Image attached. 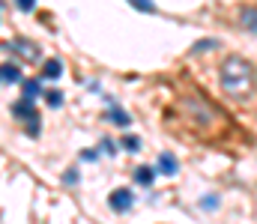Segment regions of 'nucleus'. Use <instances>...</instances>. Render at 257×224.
I'll use <instances>...</instances> for the list:
<instances>
[{
	"label": "nucleus",
	"instance_id": "f257e3e1",
	"mask_svg": "<svg viewBox=\"0 0 257 224\" xmlns=\"http://www.w3.org/2000/svg\"><path fill=\"white\" fill-rule=\"evenodd\" d=\"M221 84H224V90H227L230 96L242 99V96H248L251 87H254V72H251V66H248L242 57H227L224 66H221Z\"/></svg>",
	"mask_w": 257,
	"mask_h": 224
},
{
	"label": "nucleus",
	"instance_id": "f03ea898",
	"mask_svg": "<svg viewBox=\"0 0 257 224\" xmlns=\"http://www.w3.org/2000/svg\"><path fill=\"white\" fill-rule=\"evenodd\" d=\"M12 117H15V120H27V123H39L33 99H18V102L12 105Z\"/></svg>",
	"mask_w": 257,
	"mask_h": 224
},
{
	"label": "nucleus",
	"instance_id": "7ed1b4c3",
	"mask_svg": "<svg viewBox=\"0 0 257 224\" xmlns=\"http://www.w3.org/2000/svg\"><path fill=\"white\" fill-rule=\"evenodd\" d=\"M132 203H135V197H132L128 188H117V191H111V197H108V206H111L114 212H126Z\"/></svg>",
	"mask_w": 257,
	"mask_h": 224
},
{
	"label": "nucleus",
	"instance_id": "20e7f679",
	"mask_svg": "<svg viewBox=\"0 0 257 224\" xmlns=\"http://www.w3.org/2000/svg\"><path fill=\"white\" fill-rule=\"evenodd\" d=\"M183 105L189 108V114H192L200 126H212V120H215V117L209 114V108H206V105H200V102H194V99H186Z\"/></svg>",
	"mask_w": 257,
	"mask_h": 224
},
{
	"label": "nucleus",
	"instance_id": "39448f33",
	"mask_svg": "<svg viewBox=\"0 0 257 224\" xmlns=\"http://www.w3.org/2000/svg\"><path fill=\"white\" fill-rule=\"evenodd\" d=\"M6 48H12L15 54H21L24 60H36L39 57V48L36 45H30V42H24V39H15L12 45H6Z\"/></svg>",
	"mask_w": 257,
	"mask_h": 224
},
{
	"label": "nucleus",
	"instance_id": "423d86ee",
	"mask_svg": "<svg viewBox=\"0 0 257 224\" xmlns=\"http://www.w3.org/2000/svg\"><path fill=\"white\" fill-rule=\"evenodd\" d=\"M21 93H24V99H39V96H42V81H36V78L24 81Z\"/></svg>",
	"mask_w": 257,
	"mask_h": 224
},
{
	"label": "nucleus",
	"instance_id": "0eeeda50",
	"mask_svg": "<svg viewBox=\"0 0 257 224\" xmlns=\"http://www.w3.org/2000/svg\"><path fill=\"white\" fill-rule=\"evenodd\" d=\"M159 170L168 173V176H174V173H177V158H174L171 152H162V155H159Z\"/></svg>",
	"mask_w": 257,
	"mask_h": 224
},
{
	"label": "nucleus",
	"instance_id": "6e6552de",
	"mask_svg": "<svg viewBox=\"0 0 257 224\" xmlns=\"http://www.w3.org/2000/svg\"><path fill=\"white\" fill-rule=\"evenodd\" d=\"M153 179H156V167L141 164V167L135 170V182H141V185H153Z\"/></svg>",
	"mask_w": 257,
	"mask_h": 224
},
{
	"label": "nucleus",
	"instance_id": "1a4fd4ad",
	"mask_svg": "<svg viewBox=\"0 0 257 224\" xmlns=\"http://www.w3.org/2000/svg\"><path fill=\"white\" fill-rule=\"evenodd\" d=\"M60 72H63V63H60V60H45V66H42V78L54 81V78H60Z\"/></svg>",
	"mask_w": 257,
	"mask_h": 224
},
{
	"label": "nucleus",
	"instance_id": "9d476101",
	"mask_svg": "<svg viewBox=\"0 0 257 224\" xmlns=\"http://www.w3.org/2000/svg\"><path fill=\"white\" fill-rule=\"evenodd\" d=\"M18 81H21V69L12 66V63H3V84L12 87V84H18Z\"/></svg>",
	"mask_w": 257,
	"mask_h": 224
},
{
	"label": "nucleus",
	"instance_id": "9b49d317",
	"mask_svg": "<svg viewBox=\"0 0 257 224\" xmlns=\"http://www.w3.org/2000/svg\"><path fill=\"white\" fill-rule=\"evenodd\" d=\"M105 120H108V123H114V126H128V123H132V117H128L126 111H120V108L108 111V114H105Z\"/></svg>",
	"mask_w": 257,
	"mask_h": 224
},
{
	"label": "nucleus",
	"instance_id": "f8f14e48",
	"mask_svg": "<svg viewBox=\"0 0 257 224\" xmlns=\"http://www.w3.org/2000/svg\"><path fill=\"white\" fill-rule=\"evenodd\" d=\"M239 21H242V27H245V30H251V33H257V9H242Z\"/></svg>",
	"mask_w": 257,
	"mask_h": 224
},
{
	"label": "nucleus",
	"instance_id": "ddd939ff",
	"mask_svg": "<svg viewBox=\"0 0 257 224\" xmlns=\"http://www.w3.org/2000/svg\"><path fill=\"white\" fill-rule=\"evenodd\" d=\"M128 3L138 6L141 12H156V3H153V0H128Z\"/></svg>",
	"mask_w": 257,
	"mask_h": 224
},
{
	"label": "nucleus",
	"instance_id": "4468645a",
	"mask_svg": "<svg viewBox=\"0 0 257 224\" xmlns=\"http://www.w3.org/2000/svg\"><path fill=\"white\" fill-rule=\"evenodd\" d=\"M48 105H51V108H57V105H63V93H57V90H51V93H48Z\"/></svg>",
	"mask_w": 257,
	"mask_h": 224
},
{
	"label": "nucleus",
	"instance_id": "2eb2a0df",
	"mask_svg": "<svg viewBox=\"0 0 257 224\" xmlns=\"http://www.w3.org/2000/svg\"><path fill=\"white\" fill-rule=\"evenodd\" d=\"M15 6L21 12H30V9H36V0H15Z\"/></svg>",
	"mask_w": 257,
	"mask_h": 224
},
{
	"label": "nucleus",
	"instance_id": "dca6fc26",
	"mask_svg": "<svg viewBox=\"0 0 257 224\" xmlns=\"http://www.w3.org/2000/svg\"><path fill=\"white\" fill-rule=\"evenodd\" d=\"M123 147H126V149H132V152H135V149L141 147V141H138V138H132V135H126V138H123Z\"/></svg>",
	"mask_w": 257,
	"mask_h": 224
},
{
	"label": "nucleus",
	"instance_id": "f3484780",
	"mask_svg": "<svg viewBox=\"0 0 257 224\" xmlns=\"http://www.w3.org/2000/svg\"><path fill=\"white\" fill-rule=\"evenodd\" d=\"M63 182H66V185H75V182H78V173H75V170H66V173H63Z\"/></svg>",
	"mask_w": 257,
	"mask_h": 224
},
{
	"label": "nucleus",
	"instance_id": "a211bd4d",
	"mask_svg": "<svg viewBox=\"0 0 257 224\" xmlns=\"http://www.w3.org/2000/svg\"><path fill=\"white\" fill-rule=\"evenodd\" d=\"M81 158H84V161H96L99 152H96V149H87V152H81Z\"/></svg>",
	"mask_w": 257,
	"mask_h": 224
},
{
	"label": "nucleus",
	"instance_id": "6ab92c4d",
	"mask_svg": "<svg viewBox=\"0 0 257 224\" xmlns=\"http://www.w3.org/2000/svg\"><path fill=\"white\" fill-rule=\"evenodd\" d=\"M206 48H215V42H197L194 51H206Z\"/></svg>",
	"mask_w": 257,
	"mask_h": 224
},
{
	"label": "nucleus",
	"instance_id": "aec40b11",
	"mask_svg": "<svg viewBox=\"0 0 257 224\" xmlns=\"http://www.w3.org/2000/svg\"><path fill=\"white\" fill-rule=\"evenodd\" d=\"M203 203H206V209H215V203H218V197H215V194H209V197H206Z\"/></svg>",
	"mask_w": 257,
	"mask_h": 224
},
{
	"label": "nucleus",
	"instance_id": "412c9836",
	"mask_svg": "<svg viewBox=\"0 0 257 224\" xmlns=\"http://www.w3.org/2000/svg\"><path fill=\"white\" fill-rule=\"evenodd\" d=\"M102 149H105V152H108V155H111V152H117V147H114V144H111V141H102Z\"/></svg>",
	"mask_w": 257,
	"mask_h": 224
}]
</instances>
